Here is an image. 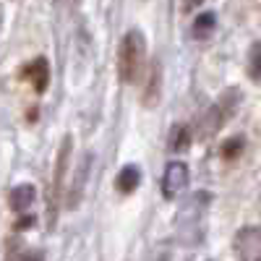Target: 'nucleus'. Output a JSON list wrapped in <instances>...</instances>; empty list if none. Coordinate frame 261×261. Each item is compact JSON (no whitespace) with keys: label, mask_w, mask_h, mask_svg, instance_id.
<instances>
[{"label":"nucleus","mask_w":261,"mask_h":261,"mask_svg":"<svg viewBox=\"0 0 261 261\" xmlns=\"http://www.w3.org/2000/svg\"><path fill=\"white\" fill-rule=\"evenodd\" d=\"M34 222H37V217H34V214H21L18 220L13 222V227H16L18 232H24V230H32Z\"/></svg>","instance_id":"obj_15"},{"label":"nucleus","mask_w":261,"mask_h":261,"mask_svg":"<svg viewBox=\"0 0 261 261\" xmlns=\"http://www.w3.org/2000/svg\"><path fill=\"white\" fill-rule=\"evenodd\" d=\"M34 199H37V188L32 183H18L8 193V204L13 212H27L34 204Z\"/></svg>","instance_id":"obj_9"},{"label":"nucleus","mask_w":261,"mask_h":261,"mask_svg":"<svg viewBox=\"0 0 261 261\" xmlns=\"http://www.w3.org/2000/svg\"><path fill=\"white\" fill-rule=\"evenodd\" d=\"M214 29H217V16H214L212 11L199 13V16L193 18V27H191V32H193L196 39H206Z\"/></svg>","instance_id":"obj_12"},{"label":"nucleus","mask_w":261,"mask_h":261,"mask_svg":"<svg viewBox=\"0 0 261 261\" xmlns=\"http://www.w3.org/2000/svg\"><path fill=\"white\" fill-rule=\"evenodd\" d=\"M146 60V37L141 29H128L118 47V76L123 84H136Z\"/></svg>","instance_id":"obj_1"},{"label":"nucleus","mask_w":261,"mask_h":261,"mask_svg":"<svg viewBox=\"0 0 261 261\" xmlns=\"http://www.w3.org/2000/svg\"><path fill=\"white\" fill-rule=\"evenodd\" d=\"M188 165L186 162H170L165 167V175H162V196L167 201H175V196H180L188 186Z\"/></svg>","instance_id":"obj_5"},{"label":"nucleus","mask_w":261,"mask_h":261,"mask_svg":"<svg viewBox=\"0 0 261 261\" xmlns=\"http://www.w3.org/2000/svg\"><path fill=\"white\" fill-rule=\"evenodd\" d=\"M243 149H246V139L243 136H232L225 144H220V157L227 160V162H232V160H238V157L243 154Z\"/></svg>","instance_id":"obj_13"},{"label":"nucleus","mask_w":261,"mask_h":261,"mask_svg":"<svg viewBox=\"0 0 261 261\" xmlns=\"http://www.w3.org/2000/svg\"><path fill=\"white\" fill-rule=\"evenodd\" d=\"M21 76H24L29 84H32V89L37 94H45L50 89V63L47 58H34L32 63L24 65V71H21Z\"/></svg>","instance_id":"obj_7"},{"label":"nucleus","mask_w":261,"mask_h":261,"mask_svg":"<svg viewBox=\"0 0 261 261\" xmlns=\"http://www.w3.org/2000/svg\"><path fill=\"white\" fill-rule=\"evenodd\" d=\"M141 183V170L136 165H125L120 172H118V178H115V188L123 193V196H130Z\"/></svg>","instance_id":"obj_11"},{"label":"nucleus","mask_w":261,"mask_h":261,"mask_svg":"<svg viewBox=\"0 0 261 261\" xmlns=\"http://www.w3.org/2000/svg\"><path fill=\"white\" fill-rule=\"evenodd\" d=\"M157 261H170V253H162V256H160Z\"/></svg>","instance_id":"obj_17"},{"label":"nucleus","mask_w":261,"mask_h":261,"mask_svg":"<svg viewBox=\"0 0 261 261\" xmlns=\"http://www.w3.org/2000/svg\"><path fill=\"white\" fill-rule=\"evenodd\" d=\"M235 253L241 261H261V230L248 225L235 235Z\"/></svg>","instance_id":"obj_6"},{"label":"nucleus","mask_w":261,"mask_h":261,"mask_svg":"<svg viewBox=\"0 0 261 261\" xmlns=\"http://www.w3.org/2000/svg\"><path fill=\"white\" fill-rule=\"evenodd\" d=\"M248 76L261 84V42H253L248 50Z\"/></svg>","instance_id":"obj_14"},{"label":"nucleus","mask_w":261,"mask_h":261,"mask_svg":"<svg viewBox=\"0 0 261 261\" xmlns=\"http://www.w3.org/2000/svg\"><path fill=\"white\" fill-rule=\"evenodd\" d=\"M160 99H162V63H160V58H154L149 63V71H146L141 102H144V107H157Z\"/></svg>","instance_id":"obj_8"},{"label":"nucleus","mask_w":261,"mask_h":261,"mask_svg":"<svg viewBox=\"0 0 261 261\" xmlns=\"http://www.w3.org/2000/svg\"><path fill=\"white\" fill-rule=\"evenodd\" d=\"M94 162V154L92 151H84L79 165H76V172H73V178L68 183V193H65V206L68 209H76L84 199V193H86V180H89V167Z\"/></svg>","instance_id":"obj_4"},{"label":"nucleus","mask_w":261,"mask_h":261,"mask_svg":"<svg viewBox=\"0 0 261 261\" xmlns=\"http://www.w3.org/2000/svg\"><path fill=\"white\" fill-rule=\"evenodd\" d=\"M29 261H45V256H42V253H34V256H32Z\"/></svg>","instance_id":"obj_16"},{"label":"nucleus","mask_w":261,"mask_h":261,"mask_svg":"<svg viewBox=\"0 0 261 261\" xmlns=\"http://www.w3.org/2000/svg\"><path fill=\"white\" fill-rule=\"evenodd\" d=\"M193 144V128L188 123H175L167 134V151H186Z\"/></svg>","instance_id":"obj_10"},{"label":"nucleus","mask_w":261,"mask_h":261,"mask_svg":"<svg viewBox=\"0 0 261 261\" xmlns=\"http://www.w3.org/2000/svg\"><path fill=\"white\" fill-rule=\"evenodd\" d=\"M71 146H73V136L65 134L60 141V149H58L55 172H53L50 191H47V227H55L60 204L65 201V178H68V167H71Z\"/></svg>","instance_id":"obj_2"},{"label":"nucleus","mask_w":261,"mask_h":261,"mask_svg":"<svg viewBox=\"0 0 261 261\" xmlns=\"http://www.w3.org/2000/svg\"><path fill=\"white\" fill-rule=\"evenodd\" d=\"M238 102H241V92H238V89H227L220 97V102L209 107V110L204 113V118H201V123H199V139L201 141L214 139L217 130H222V125L235 115Z\"/></svg>","instance_id":"obj_3"}]
</instances>
